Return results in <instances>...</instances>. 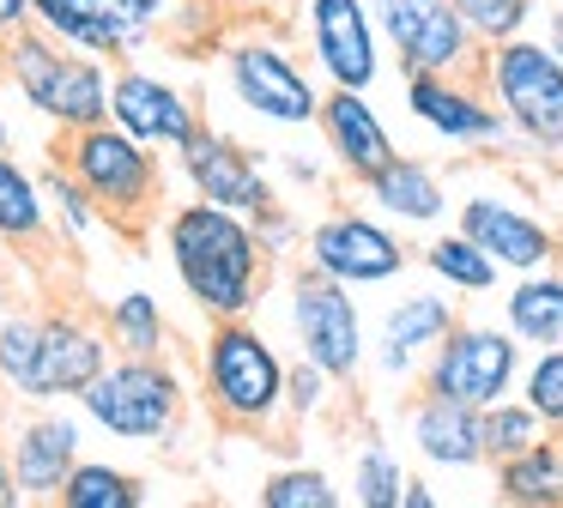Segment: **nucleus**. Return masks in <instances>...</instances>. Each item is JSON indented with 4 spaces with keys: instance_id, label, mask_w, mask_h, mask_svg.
I'll return each instance as SVG.
<instances>
[{
    "instance_id": "obj_6",
    "label": "nucleus",
    "mask_w": 563,
    "mask_h": 508,
    "mask_svg": "<svg viewBox=\"0 0 563 508\" xmlns=\"http://www.w3.org/2000/svg\"><path fill=\"white\" fill-rule=\"evenodd\" d=\"M62 169L98 200L103 218H115V224H134V218H146L152 206L164 200L158 152L140 145L134 133H122L115 121H91V128L62 133Z\"/></svg>"
},
{
    "instance_id": "obj_7",
    "label": "nucleus",
    "mask_w": 563,
    "mask_h": 508,
    "mask_svg": "<svg viewBox=\"0 0 563 508\" xmlns=\"http://www.w3.org/2000/svg\"><path fill=\"white\" fill-rule=\"evenodd\" d=\"M485 85L509 133H521L533 152H563V60L551 55V43H533L527 31L490 43Z\"/></svg>"
},
{
    "instance_id": "obj_16",
    "label": "nucleus",
    "mask_w": 563,
    "mask_h": 508,
    "mask_svg": "<svg viewBox=\"0 0 563 508\" xmlns=\"http://www.w3.org/2000/svg\"><path fill=\"white\" fill-rule=\"evenodd\" d=\"M406 109H412V121H424L449 145H503L509 140V121L497 115L490 97H478L466 85V73H406Z\"/></svg>"
},
{
    "instance_id": "obj_41",
    "label": "nucleus",
    "mask_w": 563,
    "mask_h": 508,
    "mask_svg": "<svg viewBox=\"0 0 563 508\" xmlns=\"http://www.w3.org/2000/svg\"><path fill=\"white\" fill-rule=\"evenodd\" d=\"M545 43H551V55H558V60H563V7H558V12H551V24H545Z\"/></svg>"
},
{
    "instance_id": "obj_37",
    "label": "nucleus",
    "mask_w": 563,
    "mask_h": 508,
    "mask_svg": "<svg viewBox=\"0 0 563 508\" xmlns=\"http://www.w3.org/2000/svg\"><path fill=\"white\" fill-rule=\"evenodd\" d=\"M207 12H219V19H261V12L273 7V0H200Z\"/></svg>"
},
{
    "instance_id": "obj_5",
    "label": "nucleus",
    "mask_w": 563,
    "mask_h": 508,
    "mask_svg": "<svg viewBox=\"0 0 563 508\" xmlns=\"http://www.w3.org/2000/svg\"><path fill=\"white\" fill-rule=\"evenodd\" d=\"M79 411L115 442L152 448L183 423V375L164 357H128L115 351L86 387H79Z\"/></svg>"
},
{
    "instance_id": "obj_3",
    "label": "nucleus",
    "mask_w": 563,
    "mask_h": 508,
    "mask_svg": "<svg viewBox=\"0 0 563 508\" xmlns=\"http://www.w3.org/2000/svg\"><path fill=\"white\" fill-rule=\"evenodd\" d=\"M110 73H115L110 60L79 55V48L55 43L37 24H25L19 36L0 43V79L13 85V91L62 133L110 121Z\"/></svg>"
},
{
    "instance_id": "obj_43",
    "label": "nucleus",
    "mask_w": 563,
    "mask_h": 508,
    "mask_svg": "<svg viewBox=\"0 0 563 508\" xmlns=\"http://www.w3.org/2000/svg\"><path fill=\"white\" fill-rule=\"evenodd\" d=\"M7 254H13V242H7V236H0V273H7Z\"/></svg>"
},
{
    "instance_id": "obj_34",
    "label": "nucleus",
    "mask_w": 563,
    "mask_h": 508,
    "mask_svg": "<svg viewBox=\"0 0 563 508\" xmlns=\"http://www.w3.org/2000/svg\"><path fill=\"white\" fill-rule=\"evenodd\" d=\"M454 12L473 31V43H485V48L509 43V36H521L533 24V0H454Z\"/></svg>"
},
{
    "instance_id": "obj_1",
    "label": "nucleus",
    "mask_w": 563,
    "mask_h": 508,
    "mask_svg": "<svg viewBox=\"0 0 563 508\" xmlns=\"http://www.w3.org/2000/svg\"><path fill=\"white\" fill-rule=\"evenodd\" d=\"M164 249H170L176 285L207 321L255 314L267 285V249L255 236V218L224 212L212 200H183L164 218Z\"/></svg>"
},
{
    "instance_id": "obj_15",
    "label": "nucleus",
    "mask_w": 563,
    "mask_h": 508,
    "mask_svg": "<svg viewBox=\"0 0 563 508\" xmlns=\"http://www.w3.org/2000/svg\"><path fill=\"white\" fill-rule=\"evenodd\" d=\"M454 230H466L503 273H539V266H558V254H563L558 230L539 212H527V206L503 200V194H473V200H461V224Z\"/></svg>"
},
{
    "instance_id": "obj_30",
    "label": "nucleus",
    "mask_w": 563,
    "mask_h": 508,
    "mask_svg": "<svg viewBox=\"0 0 563 508\" xmlns=\"http://www.w3.org/2000/svg\"><path fill=\"white\" fill-rule=\"evenodd\" d=\"M478 435H485V460H509L521 454V448H533L539 435H551L545 423H539V411L527 406V399H490L485 411H478Z\"/></svg>"
},
{
    "instance_id": "obj_28",
    "label": "nucleus",
    "mask_w": 563,
    "mask_h": 508,
    "mask_svg": "<svg viewBox=\"0 0 563 508\" xmlns=\"http://www.w3.org/2000/svg\"><path fill=\"white\" fill-rule=\"evenodd\" d=\"M55 503L62 508H140L146 490H140L134 472L110 466V460H74V472L62 478Z\"/></svg>"
},
{
    "instance_id": "obj_39",
    "label": "nucleus",
    "mask_w": 563,
    "mask_h": 508,
    "mask_svg": "<svg viewBox=\"0 0 563 508\" xmlns=\"http://www.w3.org/2000/svg\"><path fill=\"white\" fill-rule=\"evenodd\" d=\"M400 508H437V490H430V484H418V478H406L400 484Z\"/></svg>"
},
{
    "instance_id": "obj_29",
    "label": "nucleus",
    "mask_w": 563,
    "mask_h": 508,
    "mask_svg": "<svg viewBox=\"0 0 563 508\" xmlns=\"http://www.w3.org/2000/svg\"><path fill=\"white\" fill-rule=\"evenodd\" d=\"M424 266H430V273H437L449 290H466V297H478V290H497V273H503V266L490 261V254L478 249L473 236H466V230H449V236L430 242V249H424Z\"/></svg>"
},
{
    "instance_id": "obj_38",
    "label": "nucleus",
    "mask_w": 563,
    "mask_h": 508,
    "mask_svg": "<svg viewBox=\"0 0 563 508\" xmlns=\"http://www.w3.org/2000/svg\"><path fill=\"white\" fill-rule=\"evenodd\" d=\"M25 24H31V0H0V43L19 36Z\"/></svg>"
},
{
    "instance_id": "obj_36",
    "label": "nucleus",
    "mask_w": 563,
    "mask_h": 508,
    "mask_svg": "<svg viewBox=\"0 0 563 508\" xmlns=\"http://www.w3.org/2000/svg\"><path fill=\"white\" fill-rule=\"evenodd\" d=\"M328 369H316L309 357H297V363H285V411L291 418H316L321 406H328Z\"/></svg>"
},
{
    "instance_id": "obj_11",
    "label": "nucleus",
    "mask_w": 563,
    "mask_h": 508,
    "mask_svg": "<svg viewBox=\"0 0 563 508\" xmlns=\"http://www.w3.org/2000/svg\"><path fill=\"white\" fill-rule=\"evenodd\" d=\"M369 19L382 24L406 73H473L478 60V43L454 0H369Z\"/></svg>"
},
{
    "instance_id": "obj_20",
    "label": "nucleus",
    "mask_w": 563,
    "mask_h": 508,
    "mask_svg": "<svg viewBox=\"0 0 563 508\" xmlns=\"http://www.w3.org/2000/svg\"><path fill=\"white\" fill-rule=\"evenodd\" d=\"M412 448L424 466H449V472H473L485 466V435H478V411L461 399L424 394L412 406Z\"/></svg>"
},
{
    "instance_id": "obj_44",
    "label": "nucleus",
    "mask_w": 563,
    "mask_h": 508,
    "mask_svg": "<svg viewBox=\"0 0 563 508\" xmlns=\"http://www.w3.org/2000/svg\"><path fill=\"white\" fill-rule=\"evenodd\" d=\"M558 242H563V236H558Z\"/></svg>"
},
{
    "instance_id": "obj_22",
    "label": "nucleus",
    "mask_w": 563,
    "mask_h": 508,
    "mask_svg": "<svg viewBox=\"0 0 563 508\" xmlns=\"http://www.w3.org/2000/svg\"><path fill=\"white\" fill-rule=\"evenodd\" d=\"M364 194L382 218H400V224H442V212H449L442 176L430 164H418V157H400V152L364 181Z\"/></svg>"
},
{
    "instance_id": "obj_13",
    "label": "nucleus",
    "mask_w": 563,
    "mask_h": 508,
    "mask_svg": "<svg viewBox=\"0 0 563 508\" xmlns=\"http://www.w3.org/2000/svg\"><path fill=\"white\" fill-rule=\"evenodd\" d=\"M303 254L316 273L340 278V285H388V278L406 273V242L394 236L382 218H364V212H333L321 218L316 230L303 236Z\"/></svg>"
},
{
    "instance_id": "obj_25",
    "label": "nucleus",
    "mask_w": 563,
    "mask_h": 508,
    "mask_svg": "<svg viewBox=\"0 0 563 508\" xmlns=\"http://www.w3.org/2000/svg\"><path fill=\"white\" fill-rule=\"evenodd\" d=\"M497 496L515 508H563V448L539 435L533 448L497 460Z\"/></svg>"
},
{
    "instance_id": "obj_21",
    "label": "nucleus",
    "mask_w": 563,
    "mask_h": 508,
    "mask_svg": "<svg viewBox=\"0 0 563 508\" xmlns=\"http://www.w3.org/2000/svg\"><path fill=\"white\" fill-rule=\"evenodd\" d=\"M454 321H461V314H454V297H437V290L400 297L382 314V351H376L382 375H406L418 357H430V345H437Z\"/></svg>"
},
{
    "instance_id": "obj_8",
    "label": "nucleus",
    "mask_w": 563,
    "mask_h": 508,
    "mask_svg": "<svg viewBox=\"0 0 563 508\" xmlns=\"http://www.w3.org/2000/svg\"><path fill=\"white\" fill-rule=\"evenodd\" d=\"M224 79L231 97L267 128H316L321 91L303 73V60L273 31H236L224 36Z\"/></svg>"
},
{
    "instance_id": "obj_19",
    "label": "nucleus",
    "mask_w": 563,
    "mask_h": 508,
    "mask_svg": "<svg viewBox=\"0 0 563 508\" xmlns=\"http://www.w3.org/2000/svg\"><path fill=\"white\" fill-rule=\"evenodd\" d=\"M7 460H13V478H19V503H55L62 478L74 472V460H79V418L43 406L37 418L19 423L13 454Z\"/></svg>"
},
{
    "instance_id": "obj_17",
    "label": "nucleus",
    "mask_w": 563,
    "mask_h": 508,
    "mask_svg": "<svg viewBox=\"0 0 563 508\" xmlns=\"http://www.w3.org/2000/svg\"><path fill=\"white\" fill-rule=\"evenodd\" d=\"M110 121L122 133H134L140 145H152V152H158V145L176 152V145L200 128V109L188 103L170 79H158V73L128 67L122 60V67L110 73Z\"/></svg>"
},
{
    "instance_id": "obj_24",
    "label": "nucleus",
    "mask_w": 563,
    "mask_h": 508,
    "mask_svg": "<svg viewBox=\"0 0 563 508\" xmlns=\"http://www.w3.org/2000/svg\"><path fill=\"white\" fill-rule=\"evenodd\" d=\"M31 24L37 31H49L55 43L79 48V55H98V60H128L134 48L122 43V31H115L110 19H103L98 0H31Z\"/></svg>"
},
{
    "instance_id": "obj_33",
    "label": "nucleus",
    "mask_w": 563,
    "mask_h": 508,
    "mask_svg": "<svg viewBox=\"0 0 563 508\" xmlns=\"http://www.w3.org/2000/svg\"><path fill=\"white\" fill-rule=\"evenodd\" d=\"M515 382H521V399L539 411V423L563 430V345H539L527 375H515Z\"/></svg>"
},
{
    "instance_id": "obj_9",
    "label": "nucleus",
    "mask_w": 563,
    "mask_h": 508,
    "mask_svg": "<svg viewBox=\"0 0 563 508\" xmlns=\"http://www.w3.org/2000/svg\"><path fill=\"white\" fill-rule=\"evenodd\" d=\"M515 375H521V339H515L509 327L454 321L449 333L430 345L424 394H442V399H461V406L485 411L490 399L515 394Z\"/></svg>"
},
{
    "instance_id": "obj_32",
    "label": "nucleus",
    "mask_w": 563,
    "mask_h": 508,
    "mask_svg": "<svg viewBox=\"0 0 563 508\" xmlns=\"http://www.w3.org/2000/svg\"><path fill=\"white\" fill-rule=\"evenodd\" d=\"M345 496L333 490V478L321 466H285L261 484V508H340Z\"/></svg>"
},
{
    "instance_id": "obj_10",
    "label": "nucleus",
    "mask_w": 563,
    "mask_h": 508,
    "mask_svg": "<svg viewBox=\"0 0 563 508\" xmlns=\"http://www.w3.org/2000/svg\"><path fill=\"white\" fill-rule=\"evenodd\" d=\"M291 333L303 345V357L316 369H328V382H357V369H364V314L352 302V285L303 266L291 285Z\"/></svg>"
},
{
    "instance_id": "obj_18",
    "label": "nucleus",
    "mask_w": 563,
    "mask_h": 508,
    "mask_svg": "<svg viewBox=\"0 0 563 508\" xmlns=\"http://www.w3.org/2000/svg\"><path fill=\"white\" fill-rule=\"evenodd\" d=\"M316 128H321V140H328L333 164H340L352 181H369L394 152H400L394 133H388V121H382V109L369 103V91H352V85H333V91L321 97Z\"/></svg>"
},
{
    "instance_id": "obj_42",
    "label": "nucleus",
    "mask_w": 563,
    "mask_h": 508,
    "mask_svg": "<svg viewBox=\"0 0 563 508\" xmlns=\"http://www.w3.org/2000/svg\"><path fill=\"white\" fill-rule=\"evenodd\" d=\"M7 145H13V128H7V109H0V152H7Z\"/></svg>"
},
{
    "instance_id": "obj_27",
    "label": "nucleus",
    "mask_w": 563,
    "mask_h": 508,
    "mask_svg": "<svg viewBox=\"0 0 563 508\" xmlns=\"http://www.w3.org/2000/svg\"><path fill=\"white\" fill-rule=\"evenodd\" d=\"M0 236L13 249L49 236V200H43V181L19 164L13 152H0Z\"/></svg>"
},
{
    "instance_id": "obj_31",
    "label": "nucleus",
    "mask_w": 563,
    "mask_h": 508,
    "mask_svg": "<svg viewBox=\"0 0 563 508\" xmlns=\"http://www.w3.org/2000/svg\"><path fill=\"white\" fill-rule=\"evenodd\" d=\"M43 200H49V224H62V236H67V242H86L91 230L103 224L98 200H91V194L79 188V181L67 176L62 164L43 169Z\"/></svg>"
},
{
    "instance_id": "obj_23",
    "label": "nucleus",
    "mask_w": 563,
    "mask_h": 508,
    "mask_svg": "<svg viewBox=\"0 0 563 508\" xmlns=\"http://www.w3.org/2000/svg\"><path fill=\"white\" fill-rule=\"evenodd\" d=\"M503 327H509L521 345H563V273L558 266H539L521 273L503 297Z\"/></svg>"
},
{
    "instance_id": "obj_2",
    "label": "nucleus",
    "mask_w": 563,
    "mask_h": 508,
    "mask_svg": "<svg viewBox=\"0 0 563 508\" xmlns=\"http://www.w3.org/2000/svg\"><path fill=\"white\" fill-rule=\"evenodd\" d=\"M110 357V333H98L79 314H7L0 321V382L31 406L79 399V387Z\"/></svg>"
},
{
    "instance_id": "obj_14",
    "label": "nucleus",
    "mask_w": 563,
    "mask_h": 508,
    "mask_svg": "<svg viewBox=\"0 0 563 508\" xmlns=\"http://www.w3.org/2000/svg\"><path fill=\"white\" fill-rule=\"evenodd\" d=\"M303 24H309V55H316L328 85L369 91L382 79V43L369 0H303Z\"/></svg>"
},
{
    "instance_id": "obj_26",
    "label": "nucleus",
    "mask_w": 563,
    "mask_h": 508,
    "mask_svg": "<svg viewBox=\"0 0 563 508\" xmlns=\"http://www.w3.org/2000/svg\"><path fill=\"white\" fill-rule=\"evenodd\" d=\"M103 333H110V345L128 351V357H164V345H170V321H164L158 297H152L146 285L115 290L110 309H103Z\"/></svg>"
},
{
    "instance_id": "obj_35",
    "label": "nucleus",
    "mask_w": 563,
    "mask_h": 508,
    "mask_svg": "<svg viewBox=\"0 0 563 508\" xmlns=\"http://www.w3.org/2000/svg\"><path fill=\"white\" fill-rule=\"evenodd\" d=\"M400 484H406V472L382 442H369L357 454V466H352V503L357 508H400Z\"/></svg>"
},
{
    "instance_id": "obj_12",
    "label": "nucleus",
    "mask_w": 563,
    "mask_h": 508,
    "mask_svg": "<svg viewBox=\"0 0 563 508\" xmlns=\"http://www.w3.org/2000/svg\"><path fill=\"white\" fill-rule=\"evenodd\" d=\"M176 164H183L195 200H212V206H224V212L261 218V212H273V206H279V194H273L267 169L255 164V152H249V145H236L231 133L207 128V121H200L183 145H176Z\"/></svg>"
},
{
    "instance_id": "obj_4",
    "label": "nucleus",
    "mask_w": 563,
    "mask_h": 508,
    "mask_svg": "<svg viewBox=\"0 0 563 508\" xmlns=\"http://www.w3.org/2000/svg\"><path fill=\"white\" fill-rule=\"evenodd\" d=\"M200 387H207V406L224 423L261 430L285 406V357L273 351V339L261 327H249V314L212 321L207 345H200Z\"/></svg>"
},
{
    "instance_id": "obj_40",
    "label": "nucleus",
    "mask_w": 563,
    "mask_h": 508,
    "mask_svg": "<svg viewBox=\"0 0 563 508\" xmlns=\"http://www.w3.org/2000/svg\"><path fill=\"white\" fill-rule=\"evenodd\" d=\"M0 508H19V478H13V460L0 454Z\"/></svg>"
}]
</instances>
